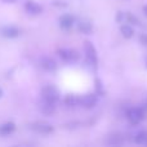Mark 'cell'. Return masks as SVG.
<instances>
[{
	"instance_id": "obj_20",
	"label": "cell",
	"mask_w": 147,
	"mask_h": 147,
	"mask_svg": "<svg viewBox=\"0 0 147 147\" xmlns=\"http://www.w3.org/2000/svg\"><path fill=\"white\" fill-rule=\"evenodd\" d=\"M143 12H145V14L147 16V5H145V7H143Z\"/></svg>"
},
{
	"instance_id": "obj_12",
	"label": "cell",
	"mask_w": 147,
	"mask_h": 147,
	"mask_svg": "<svg viewBox=\"0 0 147 147\" xmlns=\"http://www.w3.org/2000/svg\"><path fill=\"white\" fill-rule=\"evenodd\" d=\"M41 112H44V114H47V115H51V114H53L54 112V110H56V105H53V103H48V102H45V101H43V103H41Z\"/></svg>"
},
{
	"instance_id": "obj_4",
	"label": "cell",
	"mask_w": 147,
	"mask_h": 147,
	"mask_svg": "<svg viewBox=\"0 0 147 147\" xmlns=\"http://www.w3.org/2000/svg\"><path fill=\"white\" fill-rule=\"evenodd\" d=\"M127 116H128V120L130 121V124L137 125L142 121V119L145 117V114H143L142 109H130L127 112Z\"/></svg>"
},
{
	"instance_id": "obj_1",
	"label": "cell",
	"mask_w": 147,
	"mask_h": 147,
	"mask_svg": "<svg viewBox=\"0 0 147 147\" xmlns=\"http://www.w3.org/2000/svg\"><path fill=\"white\" fill-rule=\"evenodd\" d=\"M41 98H43V101L48 102V103L56 105V102L58 101V98H59V93L54 86L48 85L41 89Z\"/></svg>"
},
{
	"instance_id": "obj_21",
	"label": "cell",
	"mask_w": 147,
	"mask_h": 147,
	"mask_svg": "<svg viewBox=\"0 0 147 147\" xmlns=\"http://www.w3.org/2000/svg\"><path fill=\"white\" fill-rule=\"evenodd\" d=\"M3 1H5V3H14L16 0H3Z\"/></svg>"
},
{
	"instance_id": "obj_16",
	"label": "cell",
	"mask_w": 147,
	"mask_h": 147,
	"mask_svg": "<svg viewBox=\"0 0 147 147\" xmlns=\"http://www.w3.org/2000/svg\"><path fill=\"white\" fill-rule=\"evenodd\" d=\"M79 102V99H76L74 96H69L66 99H65V103L69 107H74V106H76V103Z\"/></svg>"
},
{
	"instance_id": "obj_10",
	"label": "cell",
	"mask_w": 147,
	"mask_h": 147,
	"mask_svg": "<svg viewBox=\"0 0 147 147\" xmlns=\"http://www.w3.org/2000/svg\"><path fill=\"white\" fill-rule=\"evenodd\" d=\"M74 23H75V18L71 14H63L59 17V26L62 28H65V30L71 28L74 26Z\"/></svg>"
},
{
	"instance_id": "obj_9",
	"label": "cell",
	"mask_w": 147,
	"mask_h": 147,
	"mask_svg": "<svg viewBox=\"0 0 147 147\" xmlns=\"http://www.w3.org/2000/svg\"><path fill=\"white\" fill-rule=\"evenodd\" d=\"M79 102H80V105L83 107H85V109H92V107H94L97 103V97L94 96V94H88V96H84L83 98L79 99Z\"/></svg>"
},
{
	"instance_id": "obj_15",
	"label": "cell",
	"mask_w": 147,
	"mask_h": 147,
	"mask_svg": "<svg viewBox=\"0 0 147 147\" xmlns=\"http://www.w3.org/2000/svg\"><path fill=\"white\" fill-rule=\"evenodd\" d=\"M134 140H136V142L140 143V145H147V132H145V130L140 132L136 136Z\"/></svg>"
},
{
	"instance_id": "obj_14",
	"label": "cell",
	"mask_w": 147,
	"mask_h": 147,
	"mask_svg": "<svg viewBox=\"0 0 147 147\" xmlns=\"http://www.w3.org/2000/svg\"><path fill=\"white\" fill-rule=\"evenodd\" d=\"M120 31H121V34L125 36V38H132L133 34H134V30H133L132 26H129V25H123L121 28H120Z\"/></svg>"
},
{
	"instance_id": "obj_22",
	"label": "cell",
	"mask_w": 147,
	"mask_h": 147,
	"mask_svg": "<svg viewBox=\"0 0 147 147\" xmlns=\"http://www.w3.org/2000/svg\"><path fill=\"white\" fill-rule=\"evenodd\" d=\"M3 94H4V93H3V89L0 88V98H1V97H3Z\"/></svg>"
},
{
	"instance_id": "obj_7",
	"label": "cell",
	"mask_w": 147,
	"mask_h": 147,
	"mask_svg": "<svg viewBox=\"0 0 147 147\" xmlns=\"http://www.w3.org/2000/svg\"><path fill=\"white\" fill-rule=\"evenodd\" d=\"M25 10L28 14L38 16L43 12V7H41L40 4H38L36 1H34V0H27V1L25 3Z\"/></svg>"
},
{
	"instance_id": "obj_2",
	"label": "cell",
	"mask_w": 147,
	"mask_h": 147,
	"mask_svg": "<svg viewBox=\"0 0 147 147\" xmlns=\"http://www.w3.org/2000/svg\"><path fill=\"white\" fill-rule=\"evenodd\" d=\"M28 127H30L31 130H34V132H36V133H40V134H49V133H52L54 130L53 125L48 124V123H45V121L31 123Z\"/></svg>"
},
{
	"instance_id": "obj_17",
	"label": "cell",
	"mask_w": 147,
	"mask_h": 147,
	"mask_svg": "<svg viewBox=\"0 0 147 147\" xmlns=\"http://www.w3.org/2000/svg\"><path fill=\"white\" fill-rule=\"evenodd\" d=\"M127 20H128V23H133V25H140V20L136 18L132 13H128L127 14Z\"/></svg>"
},
{
	"instance_id": "obj_8",
	"label": "cell",
	"mask_w": 147,
	"mask_h": 147,
	"mask_svg": "<svg viewBox=\"0 0 147 147\" xmlns=\"http://www.w3.org/2000/svg\"><path fill=\"white\" fill-rule=\"evenodd\" d=\"M40 66L43 67L45 71H54V70L57 69V63L54 62L53 58H51V57H41L40 59Z\"/></svg>"
},
{
	"instance_id": "obj_19",
	"label": "cell",
	"mask_w": 147,
	"mask_h": 147,
	"mask_svg": "<svg viewBox=\"0 0 147 147\" xmlns=\"http://www.w3.org/2000/svg\"><path fill=\"white\" fill-rule=\"evenodd\" d=\"M140 40H141V43H142L143 45H147V35L146 34H142V35L140 36Z\"/></svg>"
},
{
	"instance_id": "obj_5",
	"label": "cell",
	"mask_w": 147,
	"mask_h": 147,
	"mask_svg": "<svg viewBox=\"0 0 147 147\" xmlns=\"http://www.w3.org/2000/svg\"><path fill=\"white\" fill-rule=\"evenodd\" d=\"M84 49H85V56H86L88 62L92 65V66H96L98 59H97V52H96V49H94L93 44H92L90 41H85Z\"/></svg>"
},
{
	"instance_id": "obj_6",
	"label": "cell",
	"mask_w": 147,
	"mask_h": 147,
	"mask_svg": "<svg viewBox=\"0 0 147 147\" xmlns=\"http://www.w3.org/2000/svg\"><path fill=\"white\" fill-rule=\"evenodd\" d=\"M0 35L7 39H16L21 35V30L16 26H4L0 28Z\"/></svg>"
},
{
	"instance_id": "obj_11",
	"label": "cell",
	"mask_w": 147,
	"mask_h": 147,
	"mask_svg": "<svg viewBox=\"0 0 147 147\" xmlns=\"http://www.w3.org/2000/svg\"><path fill=\"white\" fill-rule=\"evenodd\" d=\"M16 130V124L13 121L3 123L0 125V136H9Z\"/></svg>"
},
{
	"instance_id": "obj_18",
	"label": "cell",
	"mask_w": 147,
	"mask_h": 147,
	"mask_svg": "<svg viewBox=\"0 0 147 147\" xmlns=\"http://www.w3.org/2000/svg\"><path fill=\"white\" fill-rule=\"evenodd\" d=\"M109 143H110V145H121L123 141L120 140L119 137H117V138H114V137H112V140H110Z\"/></svg>"
},
{
	"instance_id": "obj_3",
	"label": "cell",
	"mask_w": 147,
	"mask_h": 147,
	"mask_svg": "<svg viewBox=\"0 0 147 147\" xmlns=\"http://www.w3.org/2000/svg\"><path fill=\"white\" fill-rule=\"evenodd\" d=\"M58 56L61 57L62 61L69 62V63H72V62H76L79 59V54L78 52H75L74 49H69V48H62L58 51Z\"/></svg>"
},
{
	"instance_id": "obj_13",
	"label": "cell",
	"mask_w": 147,
	"mask_h": 147,
	"mask_svg": "<svg viewBox=\"0 0 147 147\" xmlns=\"http://www.w3.org/2000/svg\"><path fill=\"white\" fill-rule=\"evenodd\" d=\"M78 28L83 34H90L92 32V25L89 22H80L78 23Z\"/></svg>"
}]
</instances>
